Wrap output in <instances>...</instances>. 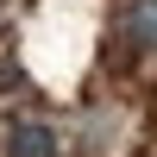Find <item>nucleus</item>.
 <instances>
[{
    "label": "nucleus",
    "instance_id": "2",
    "mask_svg": "<svg viewBox=\"0 0 157 157\" xmlns=\"http://www.w3.org/2000/svg\"><path fill=\"white\" fill-rule=\"evenodd\" d=\"M120 38L132 50H157V0H126L120 6Z\"/></svg>",
    "mask_w": 157,
    "mask_h": 157
},
{
    "label": "nucleus",
    "instance_id": "1",
    "mask_svg": "<svg viewBox=\"0 0 157 157\" xmlns=\"http://www.w3.org/2000/svg\"><path fill=\"white\" fill-rule=\"evenodd\" d=\"M6 157H63V138L50 132L44 120H19L6 132Z\"/></svg>",
    "mask_w": 157,
    "mask_h": 157
}]
</instances>
